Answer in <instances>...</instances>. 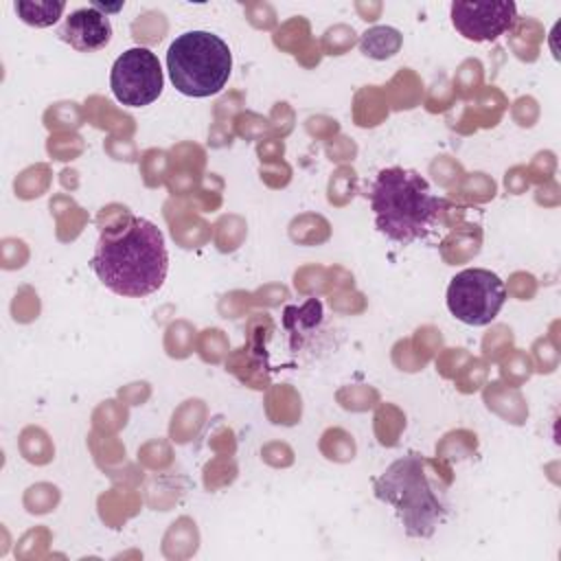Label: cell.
<instances>
[{
    "label": "cell",
    "instance_id": "6da1fadb",
    "mask_svg": "<svg viewBox=\"0 0 561 561\" xmlns=\"http://www.w3.org/2000/svg\"><path fill=\"white\" fill-rule=\"evenodd\" d=\"M90 267L114 294L142 298L158 291L167 278L169 254L164 234L145 217H129L118 232H103Z\"/></svg>",
    "mask_w": 561,
    "mask_h": 561
},
{
    "label": "cell",
    "instance_id": "7a4b0ae2",
    "mask_svg": "<svg viewBox=\"0 0 561 561\" xmlns=\"http://www.w3.org/2000/svg\"><path fill=\"white\" fill-rule=\"evenodd\" d=\"M443 206L445 202L432 193L427 180L405 167L381 169L370 188L377 230L401 245L423 239Z\"/></svg>",
    "mask_w": 561,
    "mask_h": 561
},
{
    "label": "cell",
    "instance_id": "3957f363",
    "mask_svg": "<svg viewBox=\"0 0 561 561\" xmlns=\"http://www.w3.org/2000/svg\"><path fill=\"white\" fill-rule=\"evenodd\" d=\"M375 497L390 504L408 537L427 539L447 515L445 493L430 476V460L408 454L386 467L373 482Z\"/></svg>",
    "mask_w": 561,
    "mask_h": 561
},
{
    "label": "cell",
    "instance_id": "277c9868",
    "mask_svg": "<svg viewBox=\"0 0 561 561\" xmlns=\"http://www.w3.org/2000/svg\"><path fill=\"white\" fill-rule=\"evenodd\" d=\"M167 70L178 92L204 99L224 90L232 70L228 44L210 31H186L167 50Z\"/></svg>",
    "mask_w": 561,
    "mask_h": 561
},
{
    "label": "cell",
    "instance_id": "5b68a950",
    "mask_svg": "<svg viewBox=\"0 0 561 561\" xmlns=\"http://www.w3.org/2000/svg\"><path fill=\"white\" fill-rule=\"evenodd\" d=\"M506 302L504 280L484 267L458 272L447 287L449 313L469 327L491 324Z\"/></svg>",
    "mask_w": 561,
    "mask_h": 561
},
{
    "label": "cell",
    "instance_id": "8992f818",
    "mask_svg": "<svg viewBox=\"0 0 561 561\" xmlns=\"http://www.w3.org/2000/svg\"><path fill=\"white\" fill-rule=\"evenodd\" d=\"M110 88L116 101L127 107H145L153 103L164 88V75L156 53L145 46L125 50L112 66Z\"/></svg>",
    "mask_w": 561,
    "mask_h": 561
},
{
    "label": "cell",
    "instance_id": "52a82bcc",
    "mask_svg": "<svg viewBox=\"0 0 561 561\" xmlns=\"http://www.w3.org/2000/svg\"><path fill=\"white\" fill-rule=\"evenodd\" d=\"M517 22V7L504 2H451V24L469 42H493Z\"/></svg>",
    "mask_w": 561,
    "mask_h": 561
},
{
    "label": "cell",
    "instance_id": "ba28073f",
    "mask_svg": "<svg viewBox=\"0 0 561 561\" xmlns=\"http://www.w3.org/2000/svg\"><path fill=\"white\" fill-rule=\"evenodd\" d=\"M59 37L79 53H96L110 44L112 24L99 9L83 7L64 20Z\"/></svg>",
    "mask_w": 561,
    "mask_h": 561
},
{
    "label": "cell",
    "instance_id": "9c48e42d",
    "mask_svg": "<svg viewBox=\"0 0 561 561\" xmlns=\"http://www.w3.org/2000/svg\"><path fill=\"white\" fill-rule=\"evenodd\" d=\"M18 18L28 24V26H37V28H44V26H50L59 20L61 11L66 9V2L57 0H35V2H28V0H18L13 4Z\"/></svg>",
    "mask_w": 561,
    "mask_h": 561
},
{
    "label": "cell",
    "instance_id": "30bf717a",
    "mask_svg": "<svg viewBox=\"0 0 561 561\" xmlns=\"http://www.w3.org/2000/svg\"><path fill=\"white\" fill-rule=\"evenodd\" d=\"M399 48V33L388 26H377L364 33L362 50L373 59H386Z\"/></svg>",
    "mask_w": 561,
    "mask_h": 561
}]
</instances>
